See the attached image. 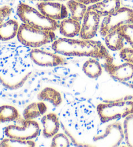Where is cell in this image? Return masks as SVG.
<instances>
[{"mask_svg": "<svg viewBox=\"0 0 133 147\" xmlns=\"http://www.w3.org/2000/svg\"><path fill=\"white\" fill-rule=\"evenodd\" d=\"M52 49L58 54L68 57H87L102 58L112 63V58L101 42L91 40H74L62 38L55 40Z\"/></svg>", "mask_w": 133, "mask_h": 147, "instance_id": "1", "label": "cell"}, {"mask_svg": "<svg viewBox=\"0 0 133 147\" xmlns=\"http://www.w3.org/2000/svg\"><path fill=\"white\" fill-rule=\"evenodd\" d=\"M17 14L24 24L36 29L55 31L59 27V24L56 20L44 16L37 9L24 3L18 5Z\"/></svg>", "mask_w": 133, "mask_h": 147, "instance_id": "2", "label": "cell"}, {"mask_svg": "<svg viewBox=\"0 0 133 147\" xmlns=\"http://www.w3.org/2000/svg\"><path fill=\"white\" fill-rule=\"evenodd\" d=\"M17 38L22 44L33 48L54 42L56 38L54 31L38 29L25 24L19 27Z\"/></svg>", "mask_w": 133, "mask_h": 147, "instance_id": "3", "label": "cell"}, {"mask_svg": "<svg viewBox=\"0 0 133 147\" xmlns=\"http://www.w3.org/2000/svg\"><path fill=\"white\" fill-rule=\"evenodd\" d=\"M97 111L101 122L107 123L133 114V101L99 104L97 106Z\"/></svg>", "mask_w": 133, "mask_h": 147, "instance_id": "4", "label": "cell"}, {"mask_svg": "<svg viewBox=\"0 0 133 147\" xmlns=\"http://www.w3.org/2000/svg\"><path fill=\"white\" fill-rule=\"evenodd\" d=\"M127 24H133V10L121 7L114 13L105 17L101 24L99 32L101 36H105L110 32Z\"/></svg>", "mask_w": 133, "mask_h": 147, "instance_id": "5", "label": "cell"}, {"mask_svg": "<svg viewBox=\"0 0 133 147\" xmlns=\"http://www.w3.org/2000/svg\"><path fill=\"white\" fill-rule=\"evenodd\" d=\"M22 126L9 125L5 129V134L7 138L32 140L39 135L40 128L37 121L25 119L22 121Z\"/></svg>", "mask_w": 133, "mask_h": 147, "instance_id": "6", "label": "cell"}, {"mask_svg": "<svg viewBox=\"0 0 133 147\" xmlns=\"http://www.w3.org/2000/svg\"><path fill=\"white\" fill-rule=\"evenodd\" d=\"M30 58L35 64L42 67H55L65 63L62 57L37 48H33L31 51Z\"/></svg>", "mask_w": 133, "mask_h": 147, "instance_id": "7", "label": "cell"}, {"mask_svg": "<svg viewBox=\"0 0 133 147\" xmlns=\"http://www.w3.org/2000/svg\"><path fill=\"white\" fill-rule=\"evenodd\" d=\"M100 17L95 11L87 10L79 34L82 39L91 40L96 36L99 26Z\"/></svg>", "mask_w": 133, "mask_h": 147, "instance_id": "8", "label": "cell"}, {"mask_svg": "<svg viewBox=\"0 0 133 147\" xmlns=\"http://www.w3.org/2000/svg\"><path fill=\"white\" fill-rule=\"evenodd\" d=\"M39 11L44 16L54 20H62L68 16L67 7L55 1L41 2L37 4Z\"/></svg>", "mask_w": 133, "mask_h": 147, "instance_id": "9", "label": "cell"}, {"mask_svg": "<svg viewBox=\"0 0 133 147\" xmlns=\"http://www.w3.org/2000/svg\"><path fill=\"white\" fill-rule=\"evenodd\" d=\"M104 67L111 77L120 82H125L133 78V64L126 62L124 64L116 65L112 63L105 62Z\"/></svg>", "mask_w": 133, "mask_h": 147, "instance_id": "10", "label": "cell"}, {"mask_svg": "<svg viewBox=\"0 0 133 147\" xmlns=\"http://www.w3.org/2000/svg\"><path fill=\"white\" fill-rule=\"evenodd\" d=\"M124 138V131L119 124H112L107 127L103 136L94 138L95 141L105 142L107 146H117L119 145Z\"/></svg>", "mask_w": 133, "mask_h": 147, "instance_id": "11", "label": "cell"}, {"mask_svg": "<svg viewBox=\"0 0 133 147\" xmlns=\"http://www.w3.org/2000/svg\"><path fill=\"white\" fill-rule=\"evenodd\" d=\"M120 0H101L89 6L87 10H92L101 17H105L117 11L120 8Z\"/></svg>", "mask_w": 133, "mask_h": 147, "instance_id": "12", "label": "cell"}, {"mask_svg": "<svg viewBox=\"0 0 133 147\" xmlns=\"http://www.w3.org/2000/svg\"><path fill=\"white\" fill-rule=\"evenodd\" d=\"M41 122L43 126L42 134L45 138H53L59 130L60 124L57 114L50 113L45 115Z\"/></svg>", "mask_w": 133, "mask_h": 147, "instance_id": "13", "label": "cell"}, {"mask_svg": "<svg viewBox=\"0 0 133 147\" xmlns=\"http://www.w3.org/2000/svg\"><path fill=\"white\" fill-rule=\"evenodd\" d=\"M31 73H24L16 76H8L0 72V82L9 89L14 90L21 87Z\"/></svg>", "mask_w": 133, "mask_h": 147, "instance_id": "14", "label": "cell"}, {"mask_svg": "<svg viewBox=\"0 0 133 147\" xmlns=\"http://www.w3.org/2000/svg\"><path fill=\"white\" fill-rule=\"evenodd\" d=\"M58 28L61 34L68 38H71L80 34L81 26L79 22L73 18H66L60 23Z\"/></svg>", "mask_w": 133, "mask_h": 147, "instance_id": "15", "label": "cell"}, {"mask_svg": "<svg viewBox=\"0 0 133 147\" xmlns=\"http://www.w3.org/2000/svg\"><path fill=\"white\" fill-rule=\"evenodd\" d=\"M19 24L14 20H9L0 25V40L8 41L17 36Z\"/></svg>", "mask_w": 133, "mask_h": 147, "instance_id": "16", "label": "cell"}, {"mask_svg": "<svg viewBox=\"0 0 133 147\" xmlns=\"http://www.w3.org/2000/svg\"><path fill=\"white\" fill-rule=\"evenodd\" d=\"M105 37V41L106 45L109 49L117 51H121L124 49V38L120 33L118 28L110 32Z\"/></svg>", "mask_w": 133, "mask_h": 147, "instance_id": "17", "label": "cell"}, {"mask_svg": "<svg viewBox=\"0 0 133 147\" xmlns=\"http://www.w3.org/2000/svg\"><path fill=\"white\" fill-rule=\"evenodd\" d=\"M47 106L43 102H33L24 111V117L27 120H33L47 111Z\"/></svg>", "mask_w": 133, "mask_h": 147, "instance_id": "18", "label": "cell"}, {"mask_svg": "<svg viewBox=\"0 0 133 147\" xmlns=\"http://www.w3.org/2000/svg\"><path fill=\"white\" fill-rule=\"evenodd\" d=\"M66 5L71 12V18L78 22L83 19L88 9L86 5L77 0H68Z\"/></svg>", "mask_w": 133, "mask_h": 147, "instance_id": "19", "label": "cell"}, {"mask_svg": "<svg viewBox=\"0 0 133 147\" xmlns=\"http://www.w3.org/2000/svg\"><path fill=\"white\" fill-rule=\"evenodd\" d=\"M38 98L42 101H48L54 106H59L62 102L60 93L51 88H45L38 95Z\"/></svg>", "mask_w": 133, "mask_h": 147, "instance_id": "20", "label": "cell"}, {"mask_svg": "<svg viewBox=\"0 0 133 147\" xmlns=\"http://www.w3.org/2000/svg\"><path fill=\"white\" fill-rule=\"evenodd\" d=\"M84 73L91 78H96L100 77L102 73V67L98 61L90 59L84 63L83 66Z\"/></svg>", "mask_w": 133, "mask_h": 147, "instance_id": "21", "label": "cell"}, {"mask_svg": "<svg viewBox=\"0 0 133 147\" xmlns=\"http://www.w3.org/2000/svg\"><path fill=\"white\" fill-rule=\"evenodd\" d=\"M19 117L18 111L13 106L9 105L0 106V123L13 121Z\"/></svg>", "mask_w": 133, "mask_h": 147, "instance_id": "22", "label": "cell"}, {"mask_svg": "<svg viewBox=\"0 0 133 147\" xmlns=\"http://www.w3.org/2000/svg\"><path fill=\"white\" fill-rule=\"evenodd\" d=\"M0 146L5 147H34L36 146V143L32 140H21L8 138L1 142Z\"/></svg>", "mask_w": 133, "mask_h": 147, "instance_id": "23", "label": "cell"}, {"mask_svg": "<svg viewBox=\"0 0 133 147\" xmlns=\"http://www.w3.org/2000/svg\"><path fill=\"white\" fill-rule=\"evenodd\" d=\"M124 136L127 145L133 146V114L126 117L124 122Z\"/></svg>", "mask_w": 133, "mask_h": 147, "instance_id": "24", "label": "cell"}, {"mask_svg": "<svg viewBox=\"0 0 133 147\" xmlns=\"http://www.w3.org/2000/svg\"><path fill=\"white\" fill-rule=\"evenodd\" d=\"M118 29L124 40L129 43L133 49V24L122 25Z\"/></svg>", "mask_w": 133, "mask_h": 147, "instance_id": "25", "label": "cell"}, {"mask_svg": "<svg viewBox=\"0 0 133 147\" xmlns=\"http://www.w3.org/2000/svg\"><path fill=\"white\" fill-rule=\"evenodd\" d=\"M70 141L67 136L64 134H57L53 137L51 146L67 147L70 146Z\"/></svg>", "mask_w": 133, "mask_h": 147, "instance_id": "26", "label": "cell"}, {"mask_svg": "<svg viewBox=\"0 0 133 147\" xmlns=\"http://www.w3.org/2000/svg\"><path fill=\"white\" fill-rule=\"evenodd\" d=\"M120 57L125 61L133 64V49L131 48H124L120 52Z\"/></svg>", "mask_w": 133, "mask_h": 147, "instance_id": "27", "label": "cell"}, {"mask_svg": "<svg viewBox=\"0 0 133 147\" xmlns=\"http://www.w3.org/2000/svg\"><path fill=\"white\" fill-rule=\"evenodd\" d=\"M11 13V9L9 6H4L0 8V25L3 23Z\"/></svg>", "mask_w": 133, "mask_h": 147, "instance_id": "28", "label": "cell"}, {"mask_svg": "<svg viewBox=\"0 0 133 147\" xmlns=\"http://www.w3.org/2000/svg\"><path fill=\"white\" fill-rule=\"evenodd\" d=\"M77 1L81 2L85 5H90V4H94L96 3L101 1V0H77Z\"/></svg>", "mask_w": 133, "mask_h": 147, "instance_id": "29", "label": "cell"}, {"mask_svg": "<svg viewBox=\"0 0 133 147\" xmlns=\"http://www.w3.org/2000/svg\"><path fill=\"white\" fill-rule=\"evenodd\" d=\"M41 2H48V1H55V0H38Z\"/></svg>", "mask_w": 133, "mask_h": 147, "instance_id": "30", "label": "cell"}, {"mask_svg": "<svg viewBox=\"0 0 133 147\" xmlns=\"http://www.w3.org/2000/svg\"><path fill=\"white\" fill-rule=\"evenodd\" d=\"M58 1H67V0H58Z\"/></svg>", "mask_w": 133, "mask_h": 147, "instance_id": "31", "label": "cell"}, {"mask_svg": "<svg viewBox=\"0 0 133 147\" xmlns=\"http://www.w3.org/2000/svg\"><path fill=\"white\" fill-rule=\"evenodd\" d=\"M29 1H38V0H29Z\"/></svg>", "mask_w": 133, "mask_h": 147, "instance_id": "32", "label": "cell"}]
</instances>
